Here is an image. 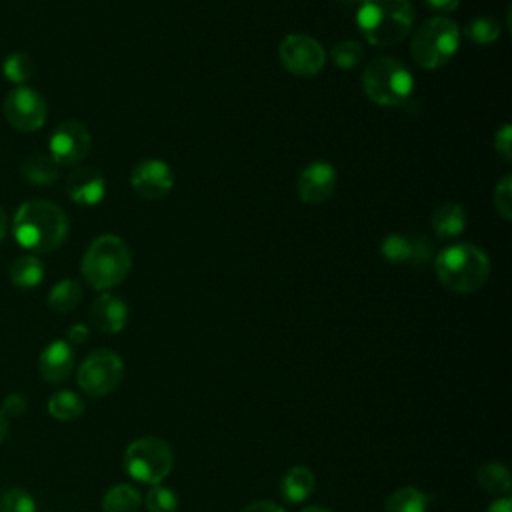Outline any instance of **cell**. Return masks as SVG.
<instances>
[{
    "label": "cell",
    "mask_w": 512,
    "mask_h": 512,
    "mask_svg": "<svg viewBox=\"0 0 512 512\" xmlns=\"http://www.w3.org/2000/svg\"><path fill=\"white\" fill-rule=\"evenodd\" d=\"M16 242L32 254H46L60 248L68 236L66 212L50 200L24 202L12 220Z\"/></svg>",
    "instance_id": "obj_1"
},
{
    "label": "cell",
    "mask_w": 512,
    "mask_h": 512,
    "mask_svg": "<svg viewBox=\"0 0 512 512\" xmlns=\"http://www.w3.org/2000/svg\"><path fill=\"white\" fill-rule=\"evenodd\" d=\"M360 34L378 48L402 42L414 26L410 0H362L356 12Z\"/></svg>",
    "instance_id": "obj_2"
},
{
    "label": "cell",
    "mask_w": 512,
    "mask_h": 512,
    "mask_svg": "<svg viewBox=\"0 0 512 512\" xmlns=\"http://www.w3.org/2000/svg\"><path fill=\"white\" fill-rule=\"evenodd\" d=\"M434 272L446 290L454 294H472L486 284L490 276V260L474 244H452L436 254Z\"/></svg>",
    "instance_id": "obj_3"
},
{
    "label": "cell",
    "mask_w": 512,
    "mask_h": 512,
    "mask_svg": "<svg viewBox=\"0 0 512 512\" xmlns=\"http://www.w3.org/2000/svg\"><path fill=\"white\" fill-rule=\"evenodd\" d=\"M132 266V256L126 242L116 234H102L86 248L80 272L94 290H110L124 282Z\"/></svg>",
    "instance_id": "obj_4"
},
{
    "label": "cell",
    "mask_w": 512,
    "mask_h": 512,
    "mask_svg": "<svg viewBox=\"0 0 512 512\" xmlns=\"http://www.w3.org/2000/svg\"><path fill=\"white\" fill-rule=\"evenodd\" d=\"M362 88L368 100L392 108L412 96L414 76L404 62L392 56H376L362 72Z\"/></svg>",
    "instance_id": "obj_5"
},
{
    "label": "cell",
    "mask_w": 512,
    "mask_h": 512,
    "mask_svg": "<svg viewBox=\"0 0 512 512\" xmlns=\"http://www.w3.org/2000/svg\"><path fill=\"white\" fill-rule=\"evenodd\" d=\"M460 28L446 16H434L418 26L410 54L420 68L436 70L446 66L460 50Z\"/></svg>",
    "instance_id": "obj_6"
},
{
    "label": "cell",
    "mask_w": 512,
    "mask_h": 512,
    "mask_svg": "<svg viewBox=\"0 0 512 512\" xmlns=\"http://www.w3.org/2000/svg\"><path fill=\"white\" fill-rule=\"evenodd\" d=\"M124 472L142 484L154 486L174 468V452L170 444L158 436H142L128 444L122 456Z\"/></svg>",
    "instance_id": "obj_7"
},
{
    "label": "cell",
    "mask_w": 512,
    "mask_h": 512,
    "mask_svg": "<svg viewBox=\"0 0 512 512\" xmlns=\"http://www.w3.org/2000/svg\"><path fill=\"white\" fill-rule=\"evenodd\" d=\"M124 378V362L112 350H94L90 352L78 372L76 382L80 390L90 398H104L112 394Z\"/></svg>",
    "instance_id": "obj_8"
},
{
    "label": "cell",
    "mask_w": 512,
    "mask_h": 512,
    "mask_svg": "<svg viewBox=\"0 0 512 512\" xmlns=\"http://www.w3.org/2000/svg\"><path fill=\"white\" fill-rule=\"evenodd\" d=\"M282 66L294 76H316L326 64V52L320 42L308 34H288L278 46Z\"/></svg>",
    "instance_id": "obj_9"
},
{
    "label": "cell",
    "mask_w": 512,
    "mask_h": 512,
    "mask_svg": "<svg viewBox=\"0 0 512 512\" xmlns=\"http://www.w3.org/2000/svg\"><path fill=\"white\" fill-rule=\"evenodd\" d=\"M6 122L18 132H36L46 122V100L28 86H14L2 106Z\"/></svg>",
    "instance_id": "obj_10"
},
{
    "label": "cell",
    "mask_w": 512,
    "mask_h": 512,
    "mask_svg": "<svg viewBox=\"0 0 512 512\" xmlns=\"http://www.w3.org/2000/svg\"><path fill=\"white\" fill-rule=\"evenodd\" d=\"M92 148V136L88 128L78 120L60 122L48 142L50 158L58 166H78Z\"/></svg>",
    "instance_id": "obj_11"
},
{
    "label": "cell",
    "mask_w": 512,
    "mask_h": 512,
    "mask_svg": "<svg viewBox=\"0 0 512 512\" xmlns=\"http://www.w3.org/2000/svg\"><path fill=\"white\" fill-rule=\"evenodd\" d=\"M130 186L144 200H160L174 188V172L164 160L148 158L132 168Z\"/></svg>",
    "instance_id": "obj_12"
},
{
    "label": "cell",
    "mask_w": 512,
    "mask_h": 512,
    "mask_svg": "<svg viewBox=\"0 0 512 512\" xmlns=\"http://www.w3.org/2000/svg\"><path fill=\"white\" fill-rule=\"evenodd\" d=\"M336 168L326 160L310 162L300 174L296 182L298 196L304 204H322L326 202L336 188Z\"/></svg>",
    "instance_id": "obj_13"
},
{
    "label": "cell",
    "mask_w": 512,
    "mask_h": 512,
    "mask_svg": "<svg viewBox=\"0 0 512 512\" xmlns=\"http://www.w3.org/2000/svg\"><path fill=\"white\" fill-rule=\"evenodd\" d=\"M66 194L74 204L96 206L106 194V180L94 166H74L66 178Z\"/></svg>",
    "instance_id": "obj_14"
},
{
    "label": "cell",
    "mask_w": 512,
    "mask_h": 512,
    "mask_svg": "<svg viewBox=\"0 0 512 512\" xmlns=\"http://www.w3.org/2000/svg\"><path fill=\"white\" fill-rule=\"evenodd\" d=\"M74 370V350L66 340H52L38 358V372L50 384L68 380Z\"/></svg>",
    "instance_id": "obj_15"
},
{
    "label": "cell",
    "mask_w": 512,
    "mask_h": 512,
    "mask_svg": "<svg viewBox=\"0 0 512 512\" xmlns=\"http://www.w3.org/2000/svg\"><path fill=\"white\" fill-rule=\"evenodd\" d=\"M380 252L392 264L420 266L430 260V246L424 238H408L402 234H388L382 240Z\"/></svg>",
    "instance_id": "obj_16"
},
{
    "label": "cell",
    "mask_w": 512,
    "mask_h": 512,
    "mask_svg": "<svg viewBox=\"0 0 512 512\" xmlns=\"http://www.w3.org/2000/svg\"><path fill=\"white\" fill-rule=\"evenodd\" d=\"M90 320L100 332L118 334L128 322V306L122 298L110 292H102L90 306Z\"/></svg>",
    "instance_id": "obj_17"
},
{
    "label": "cell",
    "mask_w": 512,
    "mask_h": 512,
    "mask_svg": "<svg viewBox=\"0 0 512 512\" xmlns=\"http://www.w3.org/2000/svg\"><path fill=\"white\" fill-rule=\"evenodd\" d=\"M314 488L316 478L308 466H292L280 480V494L290 504H300L308 500Z\"/></svg>",
    "instance_id": "obj_18"
},
{
    "label": "cell",
    "mask_w": 512,
    "mask_h": 512,
    "mask_svg": "<svg viewBox=\"0 0 512 512\" xmlns=\"http://www.w3.org/2000/svg\"><path fill=\"white\" fill-rule=\"evenodd\" d=\"M466 228V212L456 202H444L440 204L432 214V230L438 238L448 240L456 238Z\"/></svg>",
    "instance_id": "obj_19"
},
{
    "label": "cell",
    "mask_w": 512,
    "mask_h": 512,
    "mask_svg": "<svg viewBox=\"0 0 512 512\" xmlns=\"http://www.w3.org/2000/svg\"><path fill=\"white\" fill-rule=\"evenodd\" d=\"M432 496L416 486H402L394 490L386 502L384 512H428Z\"/></svg>",
    "instance_id": "obj_20"
},
{
    "label": "cell",
    "mask_w": 512,
    "mask_h": 512,
    "mask_svg": "<svg viewBox=\"0 0 512 512\" xmlns=\"http://www.w3.org/2000/svg\"><path fill=\"white\" fill-rule=\"evenodd\" d=\"M22 176L32 186H50L58 178V164L50 158V154H28L22 160Z\"/></svg>",
    "instance_id": "obj_21"
},
{
    "label": "cell",
    "mask_w": 512,
    "mask_h": 512,
    "mask_svg": "<svg viewBox=\"0 0 512 512\" xmlns=\"http://www.w3.org/2000/svg\"><path fill=\"white\" fill-rule=\"evenodd\" d=\"M8 276L16 288H34L44 280V264L38 256L24 254L12 262Z\"/></svg>",
    "instance_id": "obj_22"
},
{
    "label": "cell",
    "mask_w": 512,
    "mask_h": 512,
    "mask_svg": "<svg viewBox=\"0 0 512 512\" xmlns=\"http://www.w3.org/2000/svg\"><path fill=\"white\" fill-rule=\"evenodd\" d=\"M480 488H484L488 494L494 496H508L512 480H510V470L502 462H486L478 468L476 472Z\"/></svg>",
    "instance_id": "obj_23"
},
{
    "label": "cell",
    "mask_w": 512,
    "mask_h": 512,
    "mask_svg": "<svg viewBox=\"0 0 512 512\" xmlns=\"http://www.w3.org/2000/svg\"><path fill=\"white\" fill-rule=\"evenodd\" d=\"M142 506L140 492L130 484H116L102 498L104 512H138Z\"/></svg>",
    "instance_id": "obj_24"
},
{
    "label": "cell",
    "mask_w": 512,
    "mask_h": 512,
    "mask_svg": "<svg viewBox=\"0 0 512 512\" xmlns=\"http://www.w3.org/2000/svg\"><path fill=\"white\" fill-rule=\"evenodd\" d=\"M82 412H84V400L72 390H60L52 394L48 400V414L54 420L70 422L80 418Z\"/></svg>",
    "instance_id": "obj_25"
},
{
    "label": "cell",
    "mask_w": 512,
    "mask_h": 512,
    "mask_svg": "<svg viewBox=\"0 0 512 512\" xmlns=\"http://www.w3.org/2000/svg\"><path fill=\"white\" fill-rule=\"evenodd\" d=\"M82 300V286L74 278H64L52 286L48 294V306L56 312H70Z\"/></svg>",
    "instance_id": "obj_26"
},
{
    "label": "cell",
    "mask_w": 512,
    "mask_h": 512,
    "mask_svg": "<svg viewBox=\"0 0 512 512\" xmlns=\"http://www.w3.org/2000/svg\"><path fill=\"white\" fill-rule=\"evenodd\" d=\"M2 74L16 86H22L34 74V60L26 52H12L2 62Z\"/></svg>",
    "instance_id": "obj_27"
},
{
    "label": "cell",
    "mask_w": 512,
    "mask_h": 512,
    "mask_svg": "<svg viewBox=\"0 0 512 512\" xmlns=\"http://www.w3.org/2000/svg\"><path fill=\"white\" fill-rule=\"evenodd\" d=\"M464 34L470 42L480 44V46H488V44H494L500 38V24L490 16H478V18H474L466 24Z\"/></svg>",
    "instance_id": "obj_28"
},
{
    "label": "cell",
    "mask_w": 512,
    "mask_h": 512,
    "mask_svg": "<svg viewBox=\"0 0 512 512\" xmlns=\"http://www.w3.org/2000/svg\"><path fill=\"white\" fill-rule=\"evenodd\" d=\"M362 58H364V48L356 40H342L330 50V60L340 70H348V68L358 66Z\"/></svg>",
    "instance_id": "obj_29"
},
{
    "label": "cell",
    "mask_w": 512,
    "mask_h": 512,
    "mask_svg": "<svg viewBox=\"0 0 512 512\" xmlns=\"http://www.w3.org/2000/svg\"><path fill=\"white\" fill-rule=\"evenodd\" d=\"M144 504L148 512H176L178 510V496L172 488L164 484L150 486L148 494L144 496Z\"/></svg>",
    "instance_id": "obj_30"
},
{
    "label": "cell",
    "mask_w": 512,
    "mask_h": 512,
    "mask_svg": "<svg viewBox=\"0 0 512 512\" xmlns=\"http://www.w3.org/2000/svg\"><path fill=\"white\" fill-rule=\"evenodd\" d=\"M0 512H36V502L26 490L10 488L0 496Z\"/></svg>",
    "instance_id": "obj_31"
},
{
    "label": "cell",
    "mask_w": 512,
    "mask_h": 512,
    "mask_svg": "<svg viewBox=\"0 0 512 512\" xmlns=\"http://www.w3.org/2000/svg\"><path fill=\"white\" fill-rule=\"evenodd\" d=\"M494 208L504 218H512V176H504L494 188Z\"/></svg>",
    "instance_id": "obj_32"
},
{
    "label": "cell",
    "mask_w": 512,
    "mask_h": 512,
    "mask_svg": "<svg viewBox=\"0 0 512 512\" xmlns=\"http://www.w3.org/2000/svg\"><path fill=\"white\" fill-rule=\"evenodd\" d=\"M510 146H512V128L510 124H504L496 134H494V150L502 160H510Z\"/></svg>",
    "instance_id": "obj_33"
},
{
    "label": "cell",
    "mask_w": 512,
    "mask_h": 512,
    "mask_svg": "<svg viewBox=\"0 0 512 512\" xmlns=\"http://www.w3.org/2000/svg\"><path fill=\"white\" fill-rule=\"evenodd\" d=\"M26 408H28V400H26V396L24 394H20V392H12V394H8L4 400H2V412H4V416L8 418V416H22L24 412H26Z\"/></svg>",
    "instance_id": "obj_34"
},
{
    "label": "cell",
    "mask_w": 512,
    "mask_h": 512,
    "mask_svg": "<svg viewBox=\"0 0 512 512\" xmlns=\"http://www.w3.org/2000/svg\"><path fill=\"white\" fill-rule=\"evenodd\" d=\"M68 338H66V342L68 344H84L86 340H88V336H90V330H88V326L86 324H72L70 328H68V334H66Z\"/></svg>",
    "instance_id": "obj_35"
},
{
    "label": "cell",
    "mask_w": 512,
    "mask_h": 512,
    "mask_svg": "<svg viewBox=\"0 0 512 512\" xmlns=\"http://www.w3.org/2000/svg\"><path fill=\"white\" fill-rule=\"evenodd\" d=\"M242 512H284V508L270 500H254L248 506H244Z\"/></svg>",
    "instance_id": "obj_36"
},
{
    "label": "cell",
    "mask_w": 512,
    "mask_h": 512,
    "mask_svg": "<svg viewBox=\"0 0 512 512\" xmlns=\"http://www.w3.org/2000/svg\"><path fill=\"white\" fill-rule=\"evenodd\" d=\"M428 8L436 10V12H454L460 6V0H422Z\"/></svg>",
    "instance_id": "obj_37"
},
{
    "label": "cell",
    "mask_w": 512,
    "mask_h": 512,
    "mask_svg": "<svg viewBox=\"0 0 512 512\" xmlns=\"http://www.w3.org/2000/svg\"><path fill=\"white\" fill-rule=\"evenodd\" d=\"M486 512H512V500L508 496H500L486 508Z\"/></svg>",
    "instance_id": "obj_38"
},
{
    "label": "cell",
    "mask_w": 512,
    "mask_h": 512,
    "mask_svg": "<svg viewBox=\"0 0 512 512\" xmlns=\"http://www.w3.org/2000/svg\"><path fill=\"white\" fill-rule=\"evenodd\" d=\"M6 436H8V418L0 410V444L6 440Z\"/></svg>",
    "instance_id": "obj_39"
},
{
    "label": "cell",
    "mask_w": 512,
    "mask_h": 512,
    "mask_svg": "<svg viewBox=\"0 0 512 512\" xmlns=\"http://www.w3.org/2000/svg\"><path fill=\"white\" fill-rule=\"evenodd\" d=\"M6 232H8V220H6L4 210L0 208V242L6 238Z\"/></svg>",
    "instance_id": "obj_40"
},
{
    "label": "cell",
    "mask_w": 512,
    "mask_h": 512,
    "mask_svg": "<svg viewBox=\"0 0 512 512\" xmlns=\"http://www.w3.org/2000/svg\"><path fill=\"white\" fill-rule=\"evenodd\" d=\"M300 512H332V510L326 508V506H306Z\"/></svg>",
    "instance_id": "obj_41"
},
{
    "label": "cell",
    "mask_w": 512,
    "mask_h": 512,
    "mask_svg": "<svg viewBox=\"0 0 512 512\" xmlns=\"http://www.w3.org/2000/svg\"><path fill=\"white\" fill-rule=\"evenodd\" d=\"M340 2H344V4H356V2H362V0H340Z\"/></svg>",
    "instance_id": "obj_42"
}]
</instances>
